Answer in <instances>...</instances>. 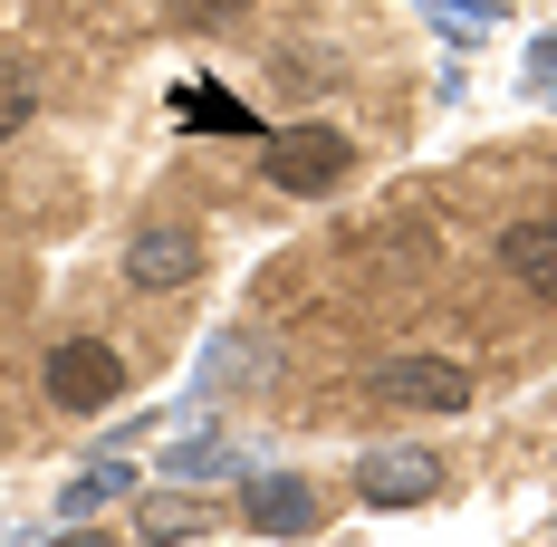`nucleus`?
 I'll return each instance as SVG.
<instances>
[{"instance_id":"f257e3e1","label":"nucleus","mask_w":557,"mask_h":547,"mask_svg":"<svg viewBox=\"0 0 557 547\" xmlns=\"http://www.w3.org/2000/svg\"><path fill=\"white\" fill-rule=\"evenodd\" d=\"M39 384H49L58 413H107L115 394H125V365H115V346H97V336H67V346H49Z\"/></svg>"},{"instance_id":"20e7f679","label":"nucleus","mask_w":557,"mask_h":547,"mask_svg":"<svg viewBox=\"0 0 557 547\" xmlns=\"http://www.w3.org/2000/svg\"><path fill=\"white\" fill-rule=\"evenodd\" d=\"M356 490L375 499V509H413V499L443 490V461H433V451H413V442H385V451H366V461H356Z\"/></svg>"},{"instance_id":"9b49d317","label":"nucleus","mask_w":557,"mask_h":547,"mask_svg":"<svg viewBox=\"0 0 557 547\" xmlns=\"http://www.w3.org/2000/svg\"><path fill=\"white\" fill-rule=\"evenodd\" d=\"M125 490V471H97V481H77V490H67V509H97V499H115Z\"/></svg>"},{"instance_id":"f03ea898","label":"nucleus","mask_w":557,"mask_h":547,"mask_svg":"<svg viewBox=\"0 0 557 547\" xmlns=\"http://www.w3.org/2000/svg\"><path fill=\"white\" fill-rule=\"evenodd\" d=\"M270 183L278 192H336L346 183V164H356V145L336 135V125H288V135H270Z\"/></svg>"},{"instance_id":"6e6552de","label":"nucleus","mask_w":557,"mask_h":547,"mask_svg":"<svg viewBox=\"0 0 557 547\" xmlns=\"http://www.w3.org/2000/svg\"><path fill=\"white\" fill-rule=\"evenodd\" d=\"M29 115H39V77H29V58H0V145H10Z\"/></svg>"},{"instance_id":"1a4fd4ad","label":"nucleus","mask_w":557,"mask_h":547,"mask_svg":"<svg viewBox=\"0 0 557 547\" xmlns=\"http://www.w3.org/2000/svg\"><path fill=\"white\" fill-rule=\"evenodd\" d=\"M173 10H183V29H222L240 0H173Z\"/></svg>"},{"instance_id":"9d476101","label":"nucleus","mask_w":557,"mask_h":547,"mask_svg":"<svg viewBox=\"0 0 557 547\" xmlns=\"http://www.w3.org/2000/svg\"><path fill=\"white\" fill-rule=\"evenodd\" d=\"M183 115H193V125H250V115L222 107V97H183Z\"/></svg>"},{"instance_id":"7ed1b4c3","label":"nucleus","mask_w":557,"mask_h":547,"mask_svg":"<svg viewBox=\"0 0 557 547\" xmlns=\"http://www.w3.org/2000/svg\"><path fill=\"white\" fill-rule=\"evenodd\" d=\"M375 394L404 403V413H461L471 403V365H451V356H385Z\"/></svg>"},{"instance_id":"423d86ee","label":"nucleus","mask_w":557,"mask_h":547,"mask_svg":"<svg viewBox=\"0 0 557 547\" xmlns=\"http://www.w3.org/2000/svg\"><path fill=\"white\" fill-rule=\"evenodd\" d=\"M500 270L539 298V308H557V221H509L500 231Z\"/></svg>"},{"instance_id":"39448f33","label":"nucleus","mask_w":557,"mask_h":547,"mask_svg":"<svg viewBox=\"0 0 557 547\" xmlns=\"http://www.w3.org/2000/svg\"><path fill=\"white\" fill-rule=\"evenodd\" d=\"M193 270H202V240H193L183 221H145V231L125 240V278H135V288H183Z\"/></svg>"},{"instance_id":"0eeeda50","label":"nucleus","mask_w":557,"mask_h":547,"mask_svg":"<svg viewBox=\"0 0 557 547\" xmlns=\"http://www.w3.org/2000/svg\"><path fill=\"white\" fill-rule=\"evenodd\" d=\"M318 519V490H298V481H250V529H278V538H298Z\"/></svg>"}]
</instances>
